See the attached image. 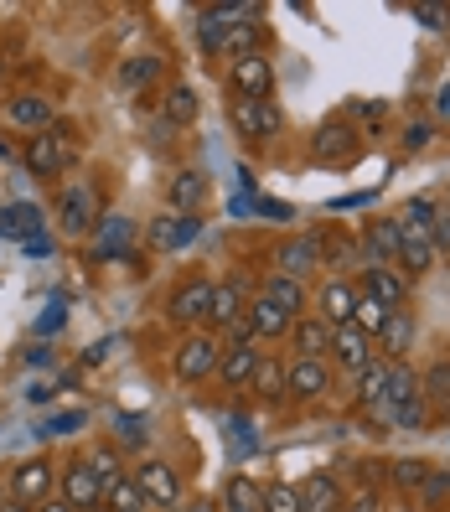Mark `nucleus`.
Instances as JSON below:
<instances>
[{"instance_id": "1", "label": "nucleus", "mask_w": 450, "mask_h": 512, "mask_svg": "<svg viewBox=\"0 0 450 512\" xmlns=\"http://www.w3.org/2000/svg\"><path fill=\"white\" fill-rule=\"evenodd\" d=\"M311 161L316 166H332V171L363 161V135H357L352 119H326V125L311 135Z\"/></svg>"}, {"instance_id": "2", "label": "nucleus", "mask_w": 450, "mask_h": 512, "mask_svg": "<svg viewBox=\"0 0 450 512\" xmlns=\"http://www.w3.org/2000/svg\"><path fill=\"white\" fill-rule=\"evenodd\" d=\"M73 156H78V140H73V130H63V125L26 140V166H32L37 176H63V171L73 166Z\"/></svg>"}, {"instance_id": "3", "label": "nucleus", "mask_w": 450, "mask_h": 512, "mask_svg": "<svg viewBox=\"0 0 450 512\" xmlns=\"http://www.w3.org/2000/svg\"><path fill=\"white\" fill-rule=\"evenodd\" d=\"M223 363V337L218 331H192V337L176 347V378L182 383H202L207 373H218Z\"/></svg>"}, {"instance_id": "4", "label": "nucleus", "mask_w": 450, "mask_h": 512, "mask_svg": "<svg viewBox=\"0 0 450 512\" xmlns=\"http://www.w3.org/2000/svg\"><path fill=\"white\" fill-rule=\"evenodd\" d=\"M57 228H63L68 238H83L99 228V187H63V197H57Z\"/></svg>"}, {"instance_id": "5", "label": "nucleus", "mask_w": 450, "mask_h": 512, "mask_svg": "<svg viewBox=\"0 0 450 512\" xmlns=\"http://www.w3.org/2000/svg\"><path fill=\"white\" fill-rule=\"evenodd\" d=\"M228 88H233V99H275V68H269V57L254 52V57L228 63Z\"/></svg>"}, {"instance_id": "6", "label": "nucleus", "mask_w": 450, "mask_h": 512, "mask_svg": "<svg viewBox=\"0 0 450 512\" xmlns=\"http://www.w3.org/2000/svg\"><path fill=\"white\" fill-rule=\"evenodd\" d=\"M332 388V368L321 357H285V399H300L311 404Z\"/></svg>"}, {"instance_id": "7", "label": "nucleus", "mask_w": 450, "mask_h": 512, "mask_svg": "<svg viewBox=\"0 0 450 512\" xmlns=\"http://www.w3.org/2000/svg\"><path fill=\"white\" fill-rule=\"evenodd\" d=\"M233 130L249 140H275L285 130V114L275 99H238L233 104Z\"/></svg>"}, {"instance_id": "8", "label": "nucleus", "mask_w": 450, "mask_h": 512, "mask_svg": "<svg viewBox=\"0 0 450 512\" xmlns=\"http://www.w3.org/2000/svg\"><path fill=\"white\" fill-rule=\"evenodd\" d=\"M275 275H290V280H306L311 269H321V233H295L275 249Z\"/></svg>"}, {"instance_id": "9", "label": "nucleus", "mask_w": 450, "mask_h": 512, "mask_svg": "<svg viewBox=\"0 0 450 512\" xmlns=\"http://www.w3.org/2000/svg\"><path fill=\"white\" fill-rule=\"evenodd\" d=\"M135 487H140L145 507H176L182 502V476H176V466H166V461H145Z\"/></svg>"}, {"instance_id": "10", "label": "nucleus", "mask_w": 450, "mask_h": 512, "mask_svg": "<svg viewBox=\"0 0 450 512\" xmlns=\"http://www.w3.org/2000/svg\"><path fill=\"white\" fill-rule=\"evenodd\" d=\"M399 218V213H394ZM399 269L409 280H419V275H430L435 269V244H430V233L419 228V223H404L399 218Z\"/></svg>"}, {"instance_id": "11", "label": "nucleus", "mask_w": 450, "mask_h": 512, "mask_svg": "<svg viewBox=\"0 0 450 512\" xmlns=\"http://www.w3.org/2000/svg\"><path fill=\"white\" fill-rule=\"evenodd\" d=\"M363 285H368V295L383 300L388 311H404V300L414 290V280L404 275L399 264H363Z\"/></svg>"}, {"instance_id": "12", "label": "nucleus", "mask_w": 450, "mask_h": 512, "mask_svg": "<svg viewBox=\"0 0 450 512\" xmlns=\"http://www.w3.org/2000/svg\"><path fill=\"white\" fill-rule=\"evenodd\" d=\"M414 337H419L414 311H388V321H383V331L373 337V347H378L383 363H404V352L414 347Z\"/></svg>"}, {"instance_id": "13", "label": "nucleus", "mask_w": 450, "mask_h": 512, "mask_svg": "<svg viewBox=\"0 0 450 512\" xmlns=\"http://www.w3.org/2000/svg\"><path fill=\"white\" fill-rule=\"evenodd\" d=\"M357 249H363V264H399V218H373L357 233Z\"/></svg>"}, {"instance_id": "14", "label": "nucleus", "mask_w": 450, "mask_h": 512, "mask_svg": "<svg viewBox=\"0 0 450 512\" xmlns=\"http://www.w3.org/2000/svg\"><path fill=\"white\" fill-rule=\"evenodd\" d=\"M52 466L47 461H21L16 471H11V497L21 502V507H42L47 497H52Z\"/></svg>"}, {"instance_id": "15", "label": "nucleus", "mask_w": 450, "mask_h": 512, "mask_svg": "<svg viewBox=\"0 0 450 512\" xmlns=\"http://www.w3.org/2000/svg\"><path fill=\"white\" fill-rule=\"evenodd\" d=\"M207 306H213V280H187L166 300V316L182 326H197V321H207Z\"/></svg>"}, {"instance_id": "16", "label": "nucleus", "mask_w": 450, "mask_h": 512, "mask_svg": "<svg viewBox=\"0 0 450 512\" xmlns=\"http://www.w3.org/2000/svg\"><path fill=\"white\" fill-rule=\"evenodd\" d=\"M332 363L357 378V373L373 363V337H363L357 326H337V331H332Z\"/></svg>"}, {"instance_id": "17", "label": "nucleus", "mask_w": 450, "mask_h": 512, "mask_svg": "<svg viewBox=\"0 0 450 512\" xmlns=\"http://www.w3.org/2000/svg\"><path fill=\"white\" fill-rule=\"evenodd\" d=\"M316 306H321V321L326 326H352V306H357V285L347 280V275H332L321 285V295H316Z\"/></svg>"}, {"instance_id": "18", "label": "nucleus", "mask_w": 450, "mask_h": 512, "mask_svg": "<svg viewBox=\"0 0 450 512\" xmlns=\"http://www.w3.org/2000/svg\"><path fill=\"white\" fill-rule=\"evenodd\" d=\"M63 502H68L73 512H94V507H104V481L88 471L83 461H73V466L63 471Z\"/></svg>"}, {"instance_id": "19", "label": "nucleus", "mask_w": 450, "mask_h": 512, "mask_svg": "<svg viewBox=\"0 0 450 512\" xmlns=\"http://www.w3.org/2000/svg\"><path fill=\"white\" fill-rule=\"evenodd\" d=\"M244 16H249V6H207V11L197 16V42H202L207 52H223L228 32H233Z\"/></svg>"}, {"instance_id": "20", "label": "nucleus", "mask_w": 450, "mask_h": 512, "mask_svg": "<svg viewBox=\"0 0 450 512\" xmlns=\"http://www.w3.org/2000/svg\"><path fill=\"white\" fill-rule=\"evenodd\" d=\"M249 311V290H244V280H213V306H207V321H213V326H233L238 316H244Z\"/></svg>"}, {"instance_id": "21", "label": "nucleus", "mask_w": 450, "mask_h": 512, "mask_svg": "<svg viewBox=\"0 0 450 512\" xmlns=\"http://www.w3.org/2000/svg\"><path fill=\"white\" fill-rule=\"evenodd\" d=\"M290 352L295 357H321V363H326V352H332V326H326L321 316L290 321Z\"/></svg>"}, {"instance_id": "22", "label": "nucleus", "mask_w": 450, "mask_h": 512, "mask_svg": "<svg viewBox=\"0 0 450 512\" xmlns=\"http://www.w3.org/2000/svg\"><path fill=\"white\" fill-rule=\"evenodd\" d=\"M300 512H342V487L332 471H311L300 481Z\"/></svg>"}, {"instance_id": "23", "label": "nucleus", "mask_w": 450, "mask_h": 512, "mask_svg": "<svg viewBox=\"0 0 450 512\" xmlns=\"http://www.w3.org/2000/svg\"><path fill=\"white\" fill-rule=\"evenodd\" d=\"M6 119L21 130H32V135H47L52 130V99L47 94H16L6 104Z\"/></svg>"}, {"instance_id": "24", "label": "nucleus", "mask_w": 450, "mask_h": 512, "mask_svg": "<svg viewBox=\"0 0 450 512\" xmlns=\"http://www.w3.org/2000/svg\"><path fill=\"white\" fill-rule=\"evenodd\" d=\"M259 347L254 342H238V347H223V363H218V378L228 388H249L254 383V368H259Z\"/></svg>"}, {"instance_id": "25", "label": "nucleus", "mask_w": 450, "mask_h": 512, "mask_svg": "<svg viewBox=\"0 0 450 512\" xmlns=\"http://www.w3.org/2000/svg\"><path fill=\"white\" fill-rule=\"evenodd\" d=\"M166 202H171V213L197 218V207L207 202V176H202V171H176V176H171Z\"/></svg>"}, {"instance_id": "26", "label": "nucleus", "mask_w": 450, "mask_h": 512, "mask_svg": "<svg viewBox=\"0 0 450 512\" xmlns=\"http://www.w3.org/2000/svg\"><path fill=\"white\" fill-rule=\"evenodd\" d=\"M202 233V218H182V213H161L150 223V244L156 249H187L192 238Z\"/></svg>"}, {"instance_id": "27", "label": "nucleus", "mask_w": 450, "mask_h": 512, "mask_svg": "<svg viewBox=\"0 0 450 512\" xmlns=\"http://www.w3.org/2000/svg\"><path fill=\"white\" fill-rule=\"evenodd\" d=\"M259 295L269 300V306H280L290 321H300V316H306V290H300V280H290V275H269Z\"/></svg>"}, {"instance_id": "28", "label": "nucleus", "mask_w": 450, "mask_h": 512, "mask_svg": "<svg viewBox=\"0 0 450 512\" xmlns=\"http://www.w3.org/2000/svg\"><path fill=\"white\" fill-rule=\"evenodd\" d=\"M244 316H249V326H254V342H259V337H264V342L290 337V316H285L280 306H269L264 295H254V300H249V311H244Z\"/></svg>"}, {"instance_id": "29", "label": "nucleus", "mask_w": 450, "mask_h": 512, "mask_svg": "<svg viewBox=\"0 0 450 512\" xmlns=\"http://www.w3.org/2000/svg\"><path fill=\"white\" fill-rule=\"evenodd\" d=\"M321 264H332V269H363V249H357V238L332 228V233H321Z\"/></svg>"}, {"instance_id": "30", "label": "nucleus", "mask_w": 450, "mask_h": 512, "mask_svg": "<svg viewBox=\"0 0 450 512\" xmlns=\"http://www.w3.org/2000/svg\"><path fill=\"white\" fill-rule=\"evenodd\" d=\"M419 394H425L430 414H450V357H435L419 378Z\"/></svg>"}, {"instance_id": "31", "label": "nucleus", "mask_w": 450, "mask_h": 512, "mask_svg": "<svg viewBox=\"0 0 450 512\" xmlns=\"http://www.w3.org/2000/svg\"><path fill=\"white\" fill-rule=\"evenodd\" d=\"M99 259H114V254H125L130 244H135V223L130 218H119V213H109V218H99Z\"/></svg>"}, {"instance_id": "32", "label": "nucleus", "mask_w": 450, "mask_h": 512, "mask_svg": "<svg viewBox=\"0 0 450 512\" xmlns=\"http://www.w3.org/2000/svg\"><path fill=\"white\" fill-rule=\"evenodd\" d=\"M249 388H254L264 404H280V399H285V363H280V357H259Z\"/></svg>"}, {"instance_id": "33", "label": "nucleus", "mask_w": 450, "mask_h": 512, "mask_svg": "<svg viewBox=\"0 0 450 512\" xmlns=\"http://www.w3.org/2000/svg\"><path fill=\"white\" fill-rule=\"evenodd\" d=\"M228 512H264V487L254 476H228V492H223Z\"/></svg>"}, {"instance_id": "34", "label": "nucleus", "mask_w": 450, "mask_h": 512, "mask_svg": "<svg viewBox=\"0 0 450 512\" xmlns=\"http://www.w3.org/2000/svg\"><path fill=\"white\" fill-rule=\"evenodd\" d=\"M161 78V57H130V63H119V88H125V94H140V88H150Z\"/></svg>"}, {"instance_id": "35", "label": "nucleus", "mask_w": 450, "mask_h": 512, "mask_svg": "<svg viewBox=\"0 0 450 512\" xmlns=\"http://www.w3.org/2000/svg\"><path fill=\"white\" fill-rule=\"evenodd\" d=\"M388 425L404 430V435H409V430H414V435L425 430V425H430V404H425V394H409V399H399V404H394V414H388Z\"/></svg>"}, {"instance_id": "36", "label": "nucleus", "mask_w": 450, "mask_h": 512, "mask_svg": "<svg viewBox=\"0 0 450 512\" xmlns=\"http://www.w3.org/2000/svg\"><path fill=\"white\" fill-rule=\"evenodd\" d=\"M383 321H388V306L378 295H368V290H357V306H352V326L363 331V337H378L383 331Z\"/></svg>"}, {"instance_id": "37", "label": "nucleus", "mask_w": 450, "mask_h": 512, "mask_svg": "<svg viewBox=\"0 0 450 512\" xmlns=\"http://www.w3.org/2000/svg\"><path fill=\"white\" fill-rule=\"evenodd\" d=\"M259 47H264V26H259L254 16H249V21H238L233 32H228V42H223V52L233 57V63H238V57H254Z\"/></svg>"}, {"instance_id": "38", "label": "nucleus", "mask_w": 450, "mask_h": 512, "mask_svg": "<svg viewBox=\"0 0 450 512\" xmlns=\"http://www.w3.org/2000/svg\"><path fill=\"white\" fill-rule=\"evenodd\" d=\"M383 388H388V363H383V357H373V363L357 373V404H363V409H378Z\"/></svg>"}, {"instance_id": "39", "label": "nucleus", "mask_w": 450, "mask_h": 512, "mask_svg": "<svg viewBox=\"0 0 450 512\" xmlns=\"http://www.w3.org/2000/svg\"><path fill=\"white\" fill-rule=\"evenodd\" d=\"M197 109H202V104H197V88L176 83L171 94H166V109H161V114H166V125H192V119H197Z\"/></svg>"}, {"instance_id": "40", "label": "nucleus", "mask_w": 450, "mask_h": 512, "mask_svg": "<svg viewBox=\"0 0 450 512\" xmlns=\"http://www.w3.org/2000/svg\"><path fill=\"white\" fill-rule=\"evenodd\" d=\"M104 507H109V512H140L145 497H140V487H135V476L109 481V487H104Z\"/></svg>"}, {"instance_id": "41", "label": "nucleus", "mask_w": 450, "mask_h": 512, "mask_svg": "<svg viewBox=\"0 0 450 512\" xmlns=\"http://www.w3.org/2000/svg\"><path fill=\"white\" fill-rule=\"evenodd\" d=\"M414 497L425 502L430 512H440V507L450 502V471H445V466H430V471H425V481H419V492H414Z\"/></svg>"}, {"instance_id": "42", "label": "nucleus", "mask_w": 450, "mask_h": 512, "mask_svg": "<svg viewBox=\"0 0 450 512\" xmlns=\"http://www.w3.org/2000/svg\"><path fill=\"white\" fill-rule=\"evenodd\" d=\"M114 445H119V450H145V445H150L145 419H140V414H119V419H114Z\"/></svg>"}, {"instance_id": "43", "label": "nucleus", "mask_w": 450, "mask_h": 512, "mask_svg": "<svg viewBox=\"0 0 450 512\" xmlns=\"http://www.w3.org/2000/svg\"><path fill=\"white\" fill-rule=\"evenodd\" d=\"M83 466L94 471V476L104 481V487H109V481H119V476H125V466H119V450H109V445H94V450L83 456Z\"/></svg>"}, {"instance_id": "44", "label": "nucleus", "mask_w": 450, "mask_h": 512, "mask_svg": "<svg viewBox=\"0 0 450 512\" xmlns=\"http://www.w3.org/2000/svg\"><path fill=\"white\" fill-rule=\"evenodd\" d=\"M264 512H300V487H290V481H269L264 487Z\"/></svg>"}, {"instance_id": "45", "label": "nucleus", "mask_w": 450, "mask_h": 512, "mask_svg": "<svg viewBox=\"0 0 450 512\" xmlns=\"http://www.w3.org/2000/svg\"><path fill=\"white\" fill-rule=\"evenodd\" d=\"M425 461H394V466H388V476H394V487L399 492H419V481H425Z\"/></svg>"}, {"instance_id": "46", "label": "nucleus", "mask_w": 450, "mask_h": 512, "mask_svg": "<svg viewBox=\"0 0 450 512\" xmlns=\"http://www.w3.org/2000/svg\"><path fill=\"white\" fill-rule=\"evenodd\" d=\"M430 244H435V254H450V202H435V218H430Z\"/></svg>"}, {"instance_id": "47", "label": "nucleus", "mask_w": 450, "mask_h": 512, "mask_svg": "<svg viewBox=\"0 0 450 512\" xmlns=\"http://www.w3.org/2000/svg\"><path fill=\"white\" fill-rule=\"evenodd\" d=\"M414 21L425 26V32H445V26H450V6H430V0H419Z\"/></svg>"}, {"instance_id": "48", "label": "nucleus", "mask_w": 450, "mask_h": 512, "mask_svg": "<svg viewBox=\"0 0 450 512\" xmlns=\"http://www.w3.org/2000/svg\"><path fill=\"white\" fill-rule=\"evenodd\" d=\"M435 140V125H430V119H409V125H404V150H425Z\"/></svg>"}, {"instance_id": "49", "label": "nucleus", "mask_w": 450, "mask_h": 512, "mask_svg": "<svg viewBox=\"0 0 450 512\" xmlns=\"http://www.w3.org/2000/svg\"><path fill=\"white\" fill-rule=\"evenodd\" d=\"M352 114H357V119H373V125H378V119L388 114V104H383V99H363V104H352Z\"/></svg>"}, {"instance_id": "50", "label": "nucleus", "mask_w": 450, "mask_h": 512, "mask_svg": "<svg viewBox=\"0 0 450 512\" xmlns=\"http://www.w3.org/2000/svg\"><path fill=\"white\" fill-rule=\"evenodd\" d=\"M78 425H83V414H57L47 430H52V435H63V430H78Z\"/></svg>"}, {"instance_id": "51", "label": "nucleus", "mask_w": 450, "mask_h": 512, "mask_svg": "<svg viewBox=\"0 0 450 512\" xmlns=\"http://www.w3.org/2000/svg\"><path fill=\"white\" fill-rule=\"evenodd\" d=\"M0 233H6V238H21V233H16V213H11V207H0Z\"/></svg>"}, {"instance_id": "52", "label": "nucleus", "mask_w": 450, "mask_h": 512, "mask_svg": "<svg viewBox=\"0 0 450 512\" xmlns=\"http://www.w3.org/2000/svg\"><path fill=\"white\" fill-rule=\"evenodd\" d=\"M37 512H73V507H68V502H63V497H47V502H42V507H37Z\"/></svg>"}, {"instance_id": "53", "label": "nucleus", "mask_w": 450, "mask_h": 512, "mask_svg": "<svg viewBox=\"0 0 450 512\" xmlns=\"http://www.w3.org/2000/svg\"><path fill=\"white\" fill-rule=\"evenodd\" d=\"M435 109H440V114L450 119V83H445V88H440V94H435Z\"/></svg>"}, {"instance_id": "54", "label": "nucleus", "mask_w": 450, "mask_h": 512, "mask_svg": "<svg viewBox=\"0 0 450 512\" xmlns=\"http://www.w3.org/2000/svg\"><path fill=\"white\" fill-rule=\"evenodd\" d=\"M0 512H32V507H21V502L11 497V502H6V507H0Z\"/></svg>"}, {"instance_id": "55", "label": "nucleus", "mask_w": 450, "mask_h": 512, "mask_svg": "<svg viewBox=\"0 0 450 512\" xmlns=\"http://www.w3.org/2000/svg\"><path fill=\"white\" fill-rule=\"evenodd\" d=\"M187 512H207V507H187Z\"/></svg>"}, {"instance_id": "56", "label": "nucleus", "mask_w": 450, "mask_h": 512, "mask_svg": "<svg viewBox=\"0 0 450 512\" xmlns=\"http://www.w3.org/2000/svg\"><path fill=\"white\" fill-rule=\"evenodd\" d=\"M445 202H450V197H445Z\"/></svg>"}]
</instances>
